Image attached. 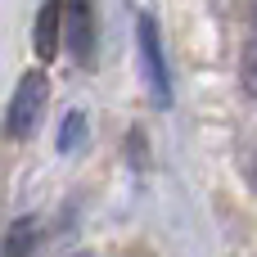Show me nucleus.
<instances>
[{
  "mask_svg": "<svg viewBox=\"0 0 257 257\" xmlns=\"http://www.w3.org/2000/svg\"><path fill=\"white\" fill-rule=\"evenodd\" d=\"M81 131H86V113H68V117H63V131H59V149L72 154V149L81 145Z\"/></svg>",
  "mask_w": 257,
  "mask_h": 257,
  "instance_id": "6",
  "label": "nucleus"
},
{
  "mask_svg": "<svg viewBox=\"0 0 257 257\" xmlns=\"http://www.w3.org/2000/svg\"><path fill=\"white\" fill-rule=\"evenodd\" d=\"M248 176H253V185H257V158H253V172H248Z\"/></svg>",
  "mask_w": 257,
  "mask_h": 257,
  "instance_id": "8",
  "label": "nucleus"
},
{
  "mask_svg": "<svg viewBox=\"0 0 257 257\" xmlns=\"http://www.w3.org/2000/svg\"><path fill=\"white\" fill-rule=\"evenodd\" d=\"M59 41H63V5H41L36 9V36H32L36 54L50 63L59 54Z\"/></svg>",
  "mask_w": 257,
  "mask_h": 257,
  "instance_id": "4",
  "label": "nucleus"
},
{
  "mask_svg": "<svg viewBox=\"0 0 257 257\" xmlns=\"http://www.w3.org/2000/svg\"><path fill=\"white\" fill-rule=\"evenodd\" d=\"M253 18H257V5H253Z\"/></svg>",
  "mask_w": 257,
  "mask_h": 257,
  "instance_id": "9",
  "label": "nucleus"
},
{
  "mask_svg": "<svg viewBox=\"0 0 257 257\" xmlns=\"http://www.w3.org/2000/svg\"><path fill=\"white\" fill-rule=\"evenodd\" d=\"M36 244H41V221H36V217H18V221L5 230V248H0V257H32Z\"/></svg>",
  "mask_w": 257,
  "mask_h": 257,
  "instance_id": "5",
  "label": "nucleus"
},
{
  "mask_svg": "<svg viewBox=\"0 0 257 257\" xmlns=\"http://www.w3.org/2000/svg\"><path fill=\"white\" fill-rule=\"evenodd\" d=\"M63 41L72 50V59L86 68L95 59V9L90 5H63Z\"/></svg>",
  "mask_w": 257,
  "mask_h": 257,
  "instance_id": "3",
  "label": "nucleus"
},
{
  "mask_svg": "<svg viewBox=\"0 0 257 257\" xmlns=\"http://www.w3.org/2000/svg\"><path fill=\"white\" fill-rule=\"evenodd\" d=\"M140 59H145V77L158 95V104L167 108L172 104V77H167V59H163V45H158V27L149 14H140Z\"/></svg>",
  "mask_w": 257,
  "mask_h": 257,
  "instance_id": "2",
  "label": "nucleus"
},
{
  "mask_svg": "<svg viewBox=\"0 0 257 257\" xmlns=\"http://www.w3.org/2000/svg\"><path fill=\"white\" fill-rule=\"evenodd\" d=\"M45 99H50V86L41 72H23L14 95H9V108H5V136L9 140H27L45 113Z\"/></svg>",
  "mask_w": 257,
  "mask_h": 257,
  "instance_id": "1",
  "label": "nucleus"
},
{
  "mask_svg": "<svg viewBox=\"0 0 257 257\" xmlns=\"http://www.w3.org/2000/svg\"><path fill=\"white\" fill-rule=\"evenodd\" d=\"M239 77H244V86L257 95V36L244 45V63H239Z\"/></svg>",
  "mask_w": 257,
  "mask_h": 257,
  "instance_id": "7",
  "label": "nucleus"
}]
</instances>
